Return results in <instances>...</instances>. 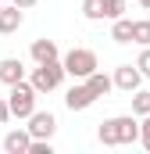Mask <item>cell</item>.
Returning a JSON list of instances; mask_svg holds the SVG:
<instances>
[{"label":"cell","instance_id":"cell-1","mask_svg":"<svg viewBox=\"0 0 150 154\" xmlns=\"http://www.w3.org/2000/svg\"><path fill=\"white\" fill-rule=\"evenodd\" d=\"M104 147H118V143H136L140 140V122L132 115H118V118H104L97 129Z\"/></svg>","mask_w":150,"mask_h":154},{"label":"cell","instance_id":"cell-2","mask_svg":"<svg viewBox=\"0 0 150 154\" xmlns=\"http://www.w3.org/2000/svg\"><path fill=\"white\" fill-rule=\"evenodd\" d=\"M36 97L39 93L32 90V82L22 79V82H14L11 93H7V111H11L14 118H29L32 111H36Z\"/></svg>","mask_w":150,"mask_h":154},{"label":"cell","instance_id":"cell-3","mask_svg":"<svg viewBox=\"0 0 150 154\" xmlns=\"http://www.w3.org/2000/svg\"><path fill=\"white\" fill-rule=\"evenodd\" d=\"M29 82H32L36 93H50V90H57V86L64 82V65H61V57H57V61H43V65H36Z\"/></svg>","mask_w":150,"mask_h":154},{"label":"cell","instance_id":"cell-4","mask_svg":"<svg viewBox=\"0 0 150 154\" xmlns=\"http://www.w3.org/2000/svg\"><path fill=\"white\" fill-rule=\"evenodd\" d=\"M64 75H72V79H86L89 72H97L100 65H97V54L93 50H86V47H72L68 54H64Z\"/></svg>","mask_w":150,"mask_h":154},{"label":"cell","instance_id":"cell-5","mask_svg":"<svg viewBox=\"0 0 150 154\" xmlns=\"http://www.w3.org/2000/svg\"><path fill=\"white\" fill-rule=\"evenodd\" d=\"M25 129H29V136H32V140H50V136L57 133V118L50 115V111H32Z\"/></svg>","mask_w":150,"mask_h":154},{"label":"cell","instance_id":"cell-6","mask_svg":"<svg viewBox=\"0 0 150 154\" xmlns=\"http://www.w3.org/2000/svg\"><path fill=\"white\" fill-rule=\"evenodd\" d=\"M93 100H97V97H93V90L86 86V79H82V82H75L72 90L64 93V108H68V111H86Z\"/></svg>","mask_w":150,"mask_h":154},{"label":"cell","instance_id":"cell-7","mask_svg":"<svg viewBox=\"0 0 150 154\" xmlns=\"http://www.w3.org/2000/svg\"><path fill=\"white\" fill-rule=\"evenodd\" d=\"M111 82L118 86V90L132 93V90H140L143 75H140V68H136V65H118V68H114V75H111Z\"/></svg>","mask_w":150,"mask_h":154},{"label":"cell","instance_id":"cell-8","mask_svg":"<svg viewBox=\"0 0 150 154\" xmlns=\"http://www.w3.org/2000/svg\"><path fill=\"white\" fill-rule=\"evenodd\" d=\"M29 54H32V61L36 65H43V61H57L61 57V50H57V43L54 39H32V47H29Z\"/></svg>","mask_w":150,"mask_h":154},{"label":"cell","instance_id":"cell-9","mask_svg":"<svg viewBox=\"0 0 150 154\" xmlns=\"http://www.w3.org/2000/svg\"><path fill=\"white\" fill-rule=\"evenodd\" d=\"M22 29V7H14V4H0V36H11V32H18Z\"/></svg>","mask_w":150,"mask_h":154},{"label":"cell","instance_id":"cell-10","mask_svg":"<svg viewBox=\"0 0 150 154\" xmlns=\"http://www.w3.org/2000/svg\"><path fill=\"white\" fill-rule=\"evenodd\" d=\"M29 143H32L29 129H11V133L4 136V151L7 154H29Z\"/></svg>","mask_w":150,"mask_h":154},{"label":"cell","instance_id":"cell-11","mask_svg":"<svg viewBox=\"0 0 150 154\" xmlns=\"http://www.w3.org/2000/svg\"><path fill=\"white\" fill-rule=\"evenodd\" d=\"M25 79V65L18 61V57H4L0 61V82L4 86H14V82H22Z\"/></svg>","mask_w":150,"mask_h":154},{"label":"cell","instance_id":"cell-12","mask_svg":"<svg viewBox=\"0 0 150 154\" xmlns=\"http://www.w3.org/2000/svg\"><path fill=\"white\" fill-rule=\"evenodd\" d=\"M86 86L93 90V97H107V93L114 90L111 75H104V72H89V75H86Z\"/></svg>","mask_w":150,"mask_h":154},{"label":"cell","instance_id":"cell-13","mask_svg":"<svg viewBox=\"0 0 150 154\" xmlns=\"http://www.w3.org/2000/svg\"><path fill=\"white\" fill-rule=\"evenodd\" d=\"M111 39L114 43H132V18H114V25H111Z\"/></svg>","mask_w":150,"mask_h":154},{"label":"cell","instance_id":"cell-14","mask_svg":"<svg viewBox=\"0 0 150 154\" xmlns=\"http://www.w3.org/2000/svg\"><path fill=\"white\" fill-rule=\"evenodd\" d=\"M132 115H150V90H132Z\"/></svg>","mask_w":150,"mask_h":154},{"label":"cell","instance_id":"cell-15","mask_svg":"<svg viewBox=\"0 0 150 154\" xmlns=\"http://www.w3.org/2000/svg\"><path fill=\"white\" fill-rule=\"evenodd\" d=\"M132 43H140V47H150V18H140V22H132Z\"/></svg>","mask_w":150,"mask_h":154},{"label":"cell","instance_id":"cell-16","mask_svg":"<svg viewBox=\"0 0 150 154\" xmlns=\"http://www.w3.org/2000/svg\"><path fill=\"white\" fill-rule=\"evenodd\" d=\"M82 14L89 22H100L104 18V0H82Z\"/></svg>","mask_w":150,"mask_h":154},{"label":"cell","instance_id":"cell-17","mask_svg":"<svg viewBox=\"0 0 150 154\" xmlns=\"http://www.w3.org/2000/svg\"><path fill=\"white\" fill-rule=\"evenodd\" d=\"M125 14V0H104V18H122Z\"/></svg>","mask_w":150,"mask_h":154},{"label":"cell","instance_id":"cell-18","mask_svg":"<svg viewBox=\"0 0 150 154\" xmlns=\"http://www.w3.org/2000/svg\"><path fill=\"white\" fill-rule=\"evenodd\" d=\"M136 68H140V75L150 79V47H143V54L136 57Z\"/></svg>","mask_w":150,"mask_h":154},{"label":"cell","instance_id":"cell-19","mask_svg":"<svg viewBox=\"0 0 150 154\" xmlns=\"http://www.w3.org/2000/svg\"><path fill=\"white\" fill-rule=\"evenodd\" d=\"M29 154H54V147H50V140H32Z\"/></svg>","mask_w":150,"mask_h":154},{"label":"cell","instance_id":"cell-20","mask_svg":"<svg viewBox=\"0 0 150 154\" xmlns=\"http://www.w3.org/2000/svg\"><path fill=\"white\" fill-rule=\"evenodd\" d=\"M140 140H143V147L150 151V115H143V122H140Z\"/></svg>","mask_w":150,"mask_h":154},{"label":"cell","instance_id":"cell-21","mask_svg":"<svg viewBox=\"0 0 150 154\" xmlns=\"http://www.w3.org/2000/svg\"><path fill=\"white\" fill-rule=\"evenodd\" d=\"M7 118H11V111H7V100H0V125H4Z\"/></svg>","mask_w":150,"mask_h":154},{"label":"cell","instance_id":"cell-22","mask_svg":"<svg viewBox=\"0 0 150 154\" xmlns=\"http://www.w3.org/2000/svg\"><path fill=\"white\" fill-rule=\"evenodd\" d=\"M11 4H14V7H22V11H25V7H32V4H36V0H11Z\"/></svg>","mask_w":150,"mask_h":154},{"label":"cell","instance_id":"cell-23","mask_svg":"<svg viewBox=\"0 0 150 154\" xmlns=\"http://www.w3.org/2000/svg\"><path fill=\"white\" fill-rule=\"evenodd\" d=\"M136 4H140V7H147V11H150V0H136Z\"/></svg>","mask_w":150,"mask_h":154}]
</instances>
